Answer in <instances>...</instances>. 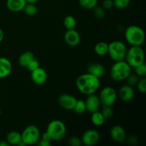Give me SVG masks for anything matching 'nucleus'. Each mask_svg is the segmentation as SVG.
Here are the masks:
<instances>
[{
  "label": "nucleus",
  "mask_w": 146,
  "mask_h": 146,
  "mask_svg": "<svg viewBox=\"0 0 146 146\" xmlns=\"http://www.w3.org/2000/svg\"><path fill=\"white\" fill-rule=\"evenodd\" d=\"M118 96L121 101L123 102H130L133 99L135 96V91L133 86L126 84L121 87L118 92Z\"/></svg>",
  "instance_id": "15"
},
{
  "label": "nucleus",
  "mask_w": 146,
  "mask_h": 146,
  "mask_svg": "<svg viewBox=\"0 0 146 146\" xmlns=\"http://www.w3.org/2000/svg\"><path fill=\"white\" fill-rule=\"evenodd\" d=\"M27 4L26 0H7V9L12 12H19L24 10Z\"/></svg>",
  "instance_id": "17"
},
{
  "label": "nucleus",
  "mask_w": 146,
  "mask_h": 146,
  "mask_svg": "<svg viewBox=\"0 0 146 146\" xmlns=\"http://www.w3.org/2000/svg\"><path fill=\"white\" fill-rule=\"evenodd\" d=\"M36 144L38 146H49L51 145V141H48V140H46V139H44V138H41Z\"/></svg>",
  "instance_id": "36"
},
{
  "label": "nucleus",
  "mask_w": 146,
  "mask_h": 146,
  "mask_svg": "<svg viewBox=\"0 0 146 146\" xmlns=\"http://www.w3.org/2000/svg\"><path fill=\"white\" fill-rule=\"evenodd\" d=\"M6 141L9 145H18L21 141V133L17 131H11L7 135Z\"/></svg>",
  "instance_id": "20"
},
{
  "label": "nucleus",
  "mask_w": 146,
  "mask_h": 146,
  "mask_svg": "<svg viewBox=\"0 0 146 146\" xmlns=\"http://www.w3.org/2000/svg\"><path fill=\"white\" fill-rule=\"evenodd\" d=\"M85 104L86 106V111L89 112L90 113L99 111L101 106L99 96L95 95V94L88 95L85 101Z\"/></svg>",
  "instance_id": "11"
},
{
  "label": "nucleus",
  "mask_w": 146,
  "mask_h": 146,
  "mask_svg": "<svg viewBox=\"0 0 146 146\" xmlns=\"http://www.w3.org/2000/svg\"><path fill=\"white\" fill-rule=\"evenodd\" d=\"M137 88L138 91L142 94H145L146 92V78L145 77H142L141 79L138 80L136 84Z\"/></svg>",
  "instance_id": "31"
},
{
  "label": "nucleus",
  "mask_w": 146,
  "mask_h": 146,
  "mask_svg": "<svg viewBox=\"0 0 146 146\" xmlns=\"http://www.w3.org/2000/svg\"><path fill=\"white\" fill-rule=\"evenodd\" d=\"M125 80L127 81V83H128V85L131 86H136L137 83H138L139 79H138V76L136 74H131Z\"/></svg>",
  "instance_id": "32"
},
{
  "label": "nucleus",
  "mask_w": 146,
  "mask_h": 146,
  "mask_svg": "<svg viewBox=\"0 0 146 146\" xmlns=\"http://www.w3.org/2000/svg\"><path fill=\"white\" fill-rule=\"evenodd\" d=\"M118 97L116 91L111 86H106L101 90L99 95L101 105L112 106L115 103Z\"/></svg>",
  "instance_id": "8"
},
{
  "label": "nucleus",
  "mask_w": 146,
  "mask_h": 146,
  "mask_svg": "<svg viewBox=\"0 0 146 146\" xmlns=\"http://www.w3.org/2000/svg\"><path fill=\"white\" fill-rule=\"evenodd\" d=\"M81 142L86 146H93L99 141L100 134L96 130L89 129L84 133L81 137Z\"/></svg>",
  "instance_id": "9"
},
{
  "label": "nucleus",
  "mask_w": 146,
  "mask_h": 146,
  "mask_svg": "<svg viewBox=\"0 0 146 146\" xmlns=\"http://www.w3.org/2000/svg\"><path fill=\"white\" fill-rule=\"evenodd\" d=\"M128 143H130L131 144H136L138 142V139L136 138V137L133 136V135H131L129 137V138L128 139Z\"/></svg>",
  "instance_id": "37"
},
{
  "label": "nucleus",
  "mask_w": 146,
  "mask_h": 146,
  "mask_svg": "<svg viewBox=\"0 0 146 146\" xmlns=\"http://www.w3.org/2000/svg\"><path fill=\"white\" fill-rule=\"evenodd\" d=\"M100 84V78L88 72L79 76L76 81L78 91L87 96L95 94L99 88Z\"/></svg>",
  "instance_id": "1"
},
{
  "label": "nucleus",
  "mask_w": 146,
  "mask_h": 146,
  "mask_svg": "<svg viewBox=\"0 0 146 146\" xmlns=\"http://www.w3.org/2000/svg\"><path fill=\"white\" fill-rule=\"evenodd\" d=\"M102 7L104 9H111L113 7V0H104L102 3Z\"/></svg>",
  "instance_id": "35"
},
{
  "label": "nucleus",
  "mask_w": 146,
  "mask_h": 146,
  "mask_svg": "<svg viewBox=\"0 0 146 146\" xmlns=\"http://www.w3.org/2000/svg\"><path fill=\"white\" fill-rule=\"evenodd\" d=\"M46 132L48 134L51 141H60L66 134V127L60 120H54L48 124Z\"/></svg>",
  "instance_id": "5"
},
{
  "label": "nucleus",
  "mask_w": 146,
  "mask_h": 146,
  "mask_svg": "<svg viewBox=\"0 0 146 146\" xmlns=\"http://www.w3.org/2000/svg\"><path fill=\"white\" fill-rule=\"evenodd\" d=\"M34 58H35V57H34V54L31 51H25L19 56L18 58V63L20 66L27 68V65Z\"/></svg>",
  "instance_id": "19"
},
{
  "label": "nucleus",
  "mask_w": 146,
  "mask_h": 146,
  "mask_svg": "<svg viewBox=\"0 0 146 146\" xmlns=\"http://www.w3.org/2000/svg\"><path fill=\"white\" fill-rule=\"evenodd\" d=\"M27 3H31V4H36L38 0H26Z\"/></svg>",
  "instance_id": "40"
},
{
  "label": "nucleus",
  "mask_w": 146,
  "mask_h": 146,
  "mask_svg": "<svg viewBox=\"0 0 146 146\" xmlns=\"http://www.w3.org/2000/svg\"><path fill=\"white\" fill-rule=\"evenodd\" d=\"M132 68L125 61H115L110 70V76L115 81H122L126 79L131 74Z\"/></svg>",
  "instance_id": "2"
},
{
  "label": "nucleus",
  "mask_w": 146,
  "mask_h": 146,
  "mask_svg": "<svg viewBox=\"0 0 146 146\" xmlns=\"http://www.w3.org/2000/svg\"><path fill=\"white\" fill-rule=\"evenodd\" d=\"M78 2L83 8L93 9L98 4V0H78Z\"/></svg>",
  "instance_id": "26"
},
{
  "label": "nucleus",
  "mask_w": 146,
  "mask_h": 146,
  "mask_svg": "<svg viewBox=\"0 0 146 146\" xmlns=\"http://www.w3.org/2000/svg\"><path fill=\"white\" fill-rule=\"evenodd\" d=\"M39 66H40V64L38 60H36V58H34V59H33L32 61H31V62L27 65V68L30 71V72H31V71L36 69V68H38Z\"/></svg>",
  "instance_id": "33"
},
{
  "label": "nucleus",
  "mask_w": 146,
  "mask_h": 146,
  "mask_svg": "<svg viewBox=\"0 0 146 146\" xmlns=\"http://www.w3.org/2000/svg\"><path fill=\"white\" fill-rule=\"evenodd\" d=\"M23 11H24L25 14L29 17H34L38 12V8L35 5V4L27 3Z\"/></svg>",
  "instance_id": "24"
},
{
  "label": "nucleus",
  "mask_w": 146,
  "mask_h": 146,
  "mask_svg": "<svg viewBox=\"0 0 146 146\" xmlns=\"http://www.w3.org/2000/svg\"><path fill=\"white\" fill-rule=\"evenodd\" d=\"M113 7L118 9H124L129 6L131 0H113Z\"/></svg>",
  "instance_id": "27"
},
{
  "label": "nucleus",
  "mask_w": 146,
  "mask_h": 146,
  "mask_svg": "<svg viewBox=\"0 0 146 146\" xmlns=\"http://www.w3.org/2000/svg\"><path fill=\"white\" fill-rule=\"evenodd\" d=\"M93 13L96 18L98 19H101L104 18L106 16V11L103 7H95L93 9Z\"/></svg>",
  "instance_id": "29"
},
{
  "label": "nucleus",
  "mask_w": 146,
  "mask_h": 146,
  "mask_svg": "<svg viewBox=\"0 0 146 146\" xmlns=\"http://www.w3.org/2000/svg\"><path fill=\"white\" fill-rule=\"evenodd\" d=\"M21 141L26 145H33L38 143L41 138V133L37 126L29 125L26 127L21 133Z\"/></svg>",
  "instance_id": "7"
},
{
  "label": "nucleus",
  "mask_w": 146,
  "mask_h": 146,
  "mask_svg": "<svg viewBox=\"0 0 146 146\" xmlns=\"http://www.w3.org/2000/svg\"><path fill=\"white\" fill-rule=\"evenodd\" d=\"M74 111L77 114H83L86 111V106L85 101L82 99H77L76 105L74 108Z\"/></svg>",
  "instance_id": "25"
},
{
  "label": "nucleus",
  "mask_w": 146,
  "mask_h": 146,
  "mask_svg": "<svg viewBox=\"0 0 146 146\" xmlns=\"http://www.w3.org/2000/svg\"><path fill=\"white\" fill-rule=\"evenodd\" d=\"M125 60L133 68L145 63V53L141 46H131L127 50Z\"/></svg>",
  "instance_id": "4"
},
{
  "label": "nucleus",
  "mask_w": 146,
  "mask_h": 146,
  "mask_svg": "<svg viewBox=\"0 0 146 146\" xmlns=\"http://www.w3.org/2000/svg\"><path fill=\"white\" fill-rule=\"evenodd\" d=\"M106 119L103 116L101 111H98L91 113V122L95 126H102L105 123Z\"/></svg>",
  "instance_id": "22"
},
{
  "label": "nucleus",
  "mask_w": 146,
  "mask_h": 146,
  "mask_svg": "<svg viewBox=\"0 0 146 146\" xmlns=\"http://www.w3.org/2000/svg\"><path fill=\"white\" fill-rule=\"evenodd\" d=\"M31 78L34 84H36V85L41 86L46 82L48 75H47L46 70L39 66L36 69L31 71Z\"/></svg>",
  "instance_id": "12"
},
{
  "label": "nucleus",
  "mask_w": 146,
  "mask_h": 146,
  "mask_svg": "<svg viewBox=\"0 0 146 146\" xmlns=\"http://www.w3.org/2000/svg\"><path fill=\"white\" fill-rule=\"evenodd\" d=\"M135 69V74L138 76V77H145L146 76V65L145 63L138 66Z\"/></svg>",
  "instance_id": "30"
},
{
  "label": "nucleus",
  "mask_w": 146,
  "mask_h": 146,
  "mask_svg": "<svg viewBox=\"0 0 146 146\" xmlns=\"http://www.w3.org/2000/svg\"><path fill=\"white\" fill-rule=\"evenodd\" d=\"M76 101L77 98L75 96L68 94H61L58 98V103L60 106L68 111L74 110Z\"/></svg>",
  "instance_id": "10"
},
{
  "label": "nucleus",
  "mask_w": 146,
  "mask_h": 146,
  "mask_svg": "<svg viewBox=\"0 0 146 146\" xmlns=\"http://www.w3.org/2000/svg\"><path fill=\"white\" fill-rule=\"evenodd\" d=\"M112 139L116 143H123L126 140V132L121 125H114L110 131Z\"/></svg>",
  "instance_id": "14"
},
{
  "label": "nucleus",
  "mask_w": 146,
  "mask_h": 146,
  "mask_svg": "<svg viewBox=\"0 0 146 146\" xmlns=\"http://www.w3.org/2000/svg\"><path fill=\"white\" fill-rule=\"evenodd\" d=\"M125 38L131 46H142L145 41V34L141 27L131 25L125 29Z\"/></svg>",
  "instance_id": "3"
},
{
  "label": "nucleus",
  "mask_w": 146,
  "mask_h": 146,
  "mask_svg": "<svg viewBox=\"0 0 146 146\" xmlns=\"http://www.w3.org/2000/svg\"><path fill=\"white\" fill-rule=\"evenodd\" d=\"M9 144L7 142V141H0V146H9Z\"/></svg>",
  "instance_id": "39"
},
{
  "label": "nucleus",
  "mask_w": 146,
  "mask_h": 146,
  "mask_svg": "<svg viewBox=\"0 0 146 146\" xmlns=\"http://www.w3.org/2000/svg\"><path fill=\"white\" fill-rule=\"evenodd\" d=\"M101 112L106 120L110 119L113 115V109L112 106H103L102 111Z\"/></svg>",
  "instance_id": "28"
},
{
  "label": "nucleus",
  "mask_w": 146,
  "mask_h": 146,
  "mask_svg": "<svg viewBox=\"0 0 146 146\" xmlns=\"http://www.w3.org/2000/svg\"><path fill=\"white\" fill-rule=\"evenodd\" d=\"M64 41L70 46H76L81 41L79 33L75 29L67 30L64 34Z\"/></svg>",
  "instance_id": "13"
},
{
  "label": "nucleus",
  "mask_w": 146,
  "mask_h": 146,
  "mask_svg": "<svg viewBox=\"0 0 146 146\" xmlns=\"http://www.w3.org/2000/svg\"><path fill=\"white\" fill-rule=\"evenodd\" d=\"M127 47L121 41H113L108 44V54L110 58L115 62L125 60L127 53Z\"/></svg>",
  "instance_id": "6"
},
{
  "label": "nucleus",
  "mask_w": 146,
  "mask_h": 146,
  "mask_svg": "<svg viewBox=\"0 0 146 146\" xmlns=\"http://www.w3.org/2000/svg\"><path fill=\"white\" fill-rule=\"evenodd\" d=\"M4 31H2L1 28H0V43L3 41L4 39Z\"/></svg>",
  "instance_id": "38"
},
{
  "label": "nucleus",
  "mask_w": 146,
  "mask_h": 146,
  "mask_svg": "<svg viewBox=\"0 0 146 146\" xmlns=\"http://www.w3.org/2000/svg\"><path fill=\"white\" fill-rule=\"evenodd\" d=\"M1 108H0V115H1Z\"/></svg>",
  "instance_id": "41"
},
{
  "label": "nucleus",
  "mask_w": 146,
  "mask_h": 146,
  "mask_svg": "<svg viewBox=\"0 0 146 146\" xmlns=\"http://www.w3.org/2000/svg\"><path fill=\"white\" fill-rule=\"evenodd\" d=\"M12 71V64L6 57H0V78H4L10 75Z\"/></svg>",
  "instance_id": "16"
},
{
  "label": "nucleus",
  "mask_w": 146,
  "mask_h": 146,
  "mask_svg": "<svg viewBox=\"0 0 146 146\" xmlns=\"http://www.w3.org/2000/svg\"><path fill=\"white\" fill-rule=\"evenodd\" d=\"M68 144L71 146H81L82 145V142H81V138L76 136L71 137V138L68 139Z\"/></svg>",
  "instance_id": "34"
},
{
  "label": "nucleus",
  "mask_w": 146,
  "mask_h": 146,
  "mask_svg": "<svg viewBox=\"0 0 146 146\" xmlns=\"http://www.w3.org/2000/svg\"><path fill=\"white\" fill-rule=\"evenodd\" d=\"M108 44L104 41H100L97 43L94 47V51L95 53L98 56H104L106 54H108Z\"/></svg>",
  "instance_id": "21"
},
{
  "label": "nucleus",
  "mask_w": 146,
  "mask_h": 146,
  "mask_svg": "<svg viewBox=\"0 0 146 146\" xmlns=\"http://www.w3.org/2000/svg\"><path fill=\"white\" fill-rule=\"evenodd\" d=\"M64 25L67 30L75 29L76 27V20L73 16L68 15L64 18Z\"/></svg>",
  "instance_id": "23"
},
{
  "label": "nucleus",
  "mask_w": 146,
  "mask_h": 146,
  "mask_svg": "<svg viewBox=\"0 0 146 146\" xmlns=\"http://www.w3.org/2000/svg\"><path fill=\"white\" fill-rule=\"evenodd\" d=\"M87 72L100 78L105 74V68L102 64L94 63L88 66L87 68Z\"/></svg>",
  "instance_id": "18"
}]
</instances>
